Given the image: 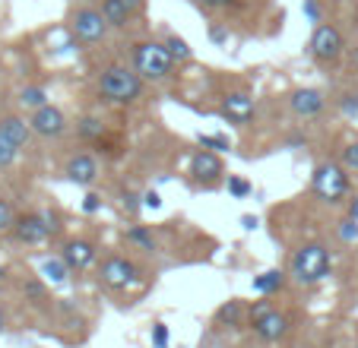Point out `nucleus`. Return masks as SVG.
Returning <instances> with one entry per match:
<instances>
[{"label":"nucleus","mask_w":358,"mask_h":348,"mask_svg":"<svg viewBox=\"0 0 358 348\" xmlns=\"http://www.w3.org/2000/svg\"><path fill=\"white\" fill-rule=\"evenodd\" d=\"M99 92H101V99L115 101V105H134L143 95V76L136 73V70L115 64V67L101 70Z\"/></svg>","instance_id":"nucleus-1"},{"label":"nucleus","mask_w":358,"mask_h":348,"mask_svg":"<svg viewBox=\"0 0 358 348\" xmlns=\"http://www.w3.org/2000/svg\"><path fill=\"white\" fill-rule=\"evenodd\" d=\"M330 266H333L330 250L314 241V244H304L301 250H295L289 273L298 285H317V282H324L330 275Z\"/></svg>","instance_id":"nucleus-2"},{"label":"nucleus","mask_w":358,"mask_h":348,"mask_svg":"<svg viewBox=\"0 0 358 348\" xmlns=\"http://www.w3.org/2000/svg\"><path fill=\"white\" fill-rule=\"evenodd\" d=\"M171 67H175V57L169 54V48L159 45V41H140L134 48V70L143 80H169Z\"/></svg>","instance_id":"nucleus-3"},{"label":"nucleus","mask_w":358,"mask_h":348,"mask_svg":"<svg viewBox=\"0 0 358 348\" xmlns=\"http://www.w3.org/2000/svg\"><path fill=\"white\" fill-rule=\"evenodd\" d=\"M314 194L324 203H343L349 196V171L336 161H324V165L314 168V181H311Z\"/></svg>","instance_id":"nucleus-4"},{"label":"nucleus","mask_w":358,"mask_h":348,"mask_svg":"<svg viewBox=\"0 0 358 348\" xmlns=\"http://www.w3.org/2000/svg\"><path fill=\"white\" fill-rule=\"evenodd\" d=\"M57 231V215L55 212H29V215H20L13 225V235L20 244H45L48 238Z\"/></svg>","instance_id":"nucleus-5"},{"label":"nucleus","mask_w":358,"mask_h":348,"mask_svg":"<svg viewBox=\"0 0 358 348\" xmlns=\"http://www.w3.org/2000/svg\"><path fill=\"white\" fill-rule=\"evenodd\" d=\"M99 282L105 288H111V291H124V288L140 282V269H136V263H130L127 256H108V260H101V266H99Z\"/></svg>","instance_id":"nucleus-6"},{"label":"nucleus","mask_w":358,"mask_h":348,"mask_svg":"<svg viewBox=\"0 0 358 348\" xmlns=\"http://www.w3.org/2000/svg\"><path fill=\"white\" fill-rule=\"evenodd\" d=\"M343 48H345V41H343V32H339L336 26L324 22V26L314 29V35H311V57L317 64L339 61V57H343Z\"/></svg>","instance_id":"nucleus-7"},{"label":"nucleus","mask_w":358,"mask_h":348,"mask_svg":"<svg viewBox=\"0 0 358 348\" xmlns=\"http://www.w3.org/2000/svg\"><path fill=\"white\" fill-rule=\"evenodd\" d=\"M70 29H73L76 41H83V45H95V41L105 38V32H108V22H105V16H101V10H76L73 20H70Z\"/></svg>","instance_id":"nucleus-8"},{"label":"nucleus","mask_w":358,"mask_h":348,"mask_svg":"<svg viewBox=\"0 0 358 348\" xmlns=\"http://www.w3.org/2000/svg\"><path fill=\"white\" fill-rule=\"evenodd\" d=\"M190 174H194V181L213 187V184H219V177L225 174V168H222V161H219L216 152L200 149V152H194V159H190Z\"/></svg>","instance_id":"nucleus-9"},{"label":"nucleus","mask_w":358,"mask_h":348,"mask_svg":"<svg viewBox=\"0 0 358 348\" xmlns=\"http://www.w3.org/2000/svg\"><path fill=\"white\" fill-rule=\"evenodd\" d=\"M29 127H32V133H38V136H61L64 130H67V117H64L61 108L45 105L32 114Z\"/></svg>","instance_id":"nucleus-10"},{"label":"nucleus","mask_w":358,"mask_h":348,"mask_svg":"<svg viewBox=\"0 0 358 348\" xmlns=\"http://www.w3.org/2000/svg\"><path fill=\"white\" fill-rule=\"evenodd\" d=\"M250 329H254L257 339H264V342H279V339H285V333H289V317L279 314V310H266V314H260L257 320H250Z\"/></svg>","instance_id":"nucleus-11"},{"label":"nucleus","mask_w":358,"mask_h":348,"mask_svg":"<svg viewBox=\"0 0 358 348\" xmlns=\"http://www.w3.org/2000/svg\"><path fill=\"white\" fill-rule=\"evenodd\" d=\"M67 181L70 184H76V187H89V184L99 177V161L92 159V155H86V152H80V155H73V159L67 161Z\"/></svg>","instance_id":"nucleus-12"},{"label":"nucleus","mask_w":358,"mask_h":348,"mask_svg":"<svg viewBox=\"0 0 358 348\" xmlns=\"http://www.w3.org/2000/svg\"><path fill=\"white\" fill-rule=\"evenodd\" d=\"M95 244L92 241H83V238H76V241H67L64 244V263L70 266V273H83V269L89 266V263L95 260Z\"/></svg>","instance_id":"nucleus-13"},{"label":"nucleus","mask_w":358,"mask_h":348,"mask_svg":"<svg viewBox=\"0 0 358 348\" xmlns=\"http://www.w3.org/2000/svg\"><path fill=\"white\" fill-rule=\"evenodd\" d=\"M289 105H292V111H295L298 117H314V114L324 111L327 99H324L320 89H298V92H292Z\"/></svg>","instance_id":"nucleus-14"},{"label":"nucleus","mask_w":358,"mask_h":348,"mask_svg":"<svg viewBox=\"0 0 358 348\" xmlns=\"http://www.w3.org/2000/svg\"><path fill=\"white\" fill-rule=\"evenodd\" d=\"M222 114L231 124H248L254 117V99L244 92H231L222 99Z\"/></svg>","instance_id":"nucleus-15"},{"label":"nucleus","mask_w":358,"mask_h":348,"mask_svg":"<svg viewBox=\"0 0 358 348\" xmlns=\"http://www.w3.org/2000/svg\"><path fill=\"white\" fill-rule=\"evenodd\" d=\"M29 133H32V127H29L22 117H3V121H0V136H3V140H10L16 149L26 146Z\"/></svg>","instance_id":"nucleus-16"},{"label":"nucleus","mask_w":358,"mask_h":348,"mask_svg":"<svg viewBox=\"0 0 358 348\" xmlns=\"http://www.w3.org/2000/svg\"><path fill=\"white\" fill-rule=\"evenodd\" d=\"M285 288V273L282 269H266V273H260L257 279H254V291L264 298L276 295V291H282Z\"/></svg>","instance_id":"nucleus-17"},{"label":"nucleus","mask_w":358,"mask_h":348,"mask_svg":"<svg viewBox=\"0 0 358 348\" xmlns=\"http://www.w3.org/2000/svg\"><path fill=\"white\" fill-rule=\"evenodd\" d=\"M101 16H105V22H108L111 29H124L134 13L124 7L121 0H101Z\"/></svg>","instance_id":"nucleus-18"},{"label":"nucleus","mask_w":358,"mask_h":348,"mask_svg":"<svg viewBox=\"0 0 358 348\" xmlns=\"http://www.w3.org/2000/svg\"><path fill=\"white\" fill-rule=\"evenodd\" d=\"M41 275H45L51 285H61V282H67L70 266L64 263V256H55V260H45V263H41Z\"/></svg>","instance_id":"nucleus-19"},{"label":"nucleus","mask_w":358,"mask_h":348,"mask_svg":"<svg viewBox=\"0 0 358 348\" xmlns=\"http://www.w3.org/2000/svg\"><path fill=\"white\" fill-rule=\"evenodd\" d=\"M127 241L136 244V247H143V250H156V238H152V231H149L146 225H130Z\"/></svg>","instance_id":"nucleus-20"},{"label":"nucleus","mask_w":358,"mask_h":348,"mask_svg":"<svg viewBox=\"0 0 358 348\" xmlns=\"http://www.w3.org/2000/svg\"><path fill=\"white\" fill-rule=\"evenodd\" d=\"M238 320H241V301H229L216 310L219 326H238Z\"/></svg>","instance_id":"nucleus-21"},{"label":"nucleus","mask_w":358,"mask_h":348,"mask_svg":"<svg viewBox=\"0 0 358 348\" xmlns=\"http://www.w3.org/2000/svg\"><path fill=\"white\" fill-rule=\"evenodd\" d=\"M76 130H80L83 140H101V136H105V124H101L99 117H83V121L76 124Z\"/></svg>","instance_id":"nucleus-22"},{"label":"nucleus","mask_w":358,"mask_h":348,"mask_svg":"<svg viewBox=\"0 0 358 348\" xmlns=\"http://www.w3.org/2000/svg\"><path fill=\"white\" fill-rule=\"evenodd\" d=\"M20 101H22L26 108H35V111H38V108L48 105V95H45V89L29 86V89H22V92H20Z\"/></svg>","instance_id":"nucleus-23"},{"label":"nucleus","mask_w":358,"mask_h":348,"mask_svg":"<svg viewBox=\"0 0 358 348\" xmlns=\"http://www.w3.org/2000/svg\"><path fill=\"white\" fill-rule=\"evenodd\" d=\"M339 165H343L349 174H358V140L349 143V146L343 149V155H339Z\"/></svg>","instance_id":"nucleus-24"},{"label":"nucleus","mask_w":358,"mask_h":348,"mask_svg":"<svg viewBox=\"0 0 358 348\" xmlns=\"http://www.w3.org/2000/svg\"><path fill=\"white\" fill-rule=\"evenodd\" d=\"M165 48H169V54L175 57V61H187L190 57V48H187V41L184 38H178V35H171L169 41H165Z\"/></svg>","instance_id":"nucleus-25"},{"label":"nucleus","mask_w":358,"mask_h":348,"mask_svg":"<svg viewBox=\"0 0 358 348\" xmlns=\"http://www.w3.org/2000/svg\"><path fill=\"white\" fill-rule=\"evenodd\" d=\"M229 194L235 196V200H244V196L250 194V181H248V177H238V174H231V177H229Z\"/></svg>","instance_id":"nucleus-26"},{"label":"nucleus","mask_w":358,"mask_h":348,"mask_svg":"<svg viewBox=\"0 0 358 348\" xmlns=\"http://www.w3.org/2000/svg\"><path fill=\"white\" fill-rule=\"evenodd\" d=\"M200 146L203 149H210V152H225L229 149V136H219V133H206V136H200Z\"/></svg>","instance_id":"nucleus-27"},{"label":"nucleus","mask_w":358,"mask_h":348,"mask_svg":"<svg viewBox=\"0 0 358 348\" xmlns=\"http://www.w3.org/2000/svg\"><path fill=\"white\" fill-rule=\"evenodd\" d=\"M16 155H20V149H16L10 140H3V136H0V168L13 165V161H16Z\"/></svg>","instance_id":"nucleus-28"},{"label":"nucleus","mask_w":358,"mask_h":348,"mask_svg":"<svg viewBox=\"0 0 358 348\" xmlns=\"http://www.w3.org/2000/svg\"><path fill=\"white\" fill-rule=\"evenodd\" d=\"M16 225V215H13V206H10L7 200H0V235L3 231H10V228Z\"/></svg>","instance_id":"nucleus-29"},{"label":"nucleus","mask_w":358,"mask_h":348,"mask_svg":"<svg viewBox=\"0 0 358 348\" xmlns=\"http://www.w3.org/2000/svg\"><path fill=\"white\" fill-rule=\"evenodd\" d=\"M140 200H143V196H136L134 190H124V194H121V206L127 209L130 215H136V212H140V206H143Z\"/></svg>","instance_id":"nucleus-30"},{"label":"nucleus","mask_w":358,"mask_h":348,"mask_svg":"<svg viewBox=\"0 0 358 348\" xmlns=\"http://www.w3.org/2000/svg\"><path fill=\"white\" fill-rule=\"evenodd\" d=\"M152 345L169 348V326H165V323H156V326H152Z\"/></svg>","instance_id":"nucleus-31"},{"label":"nucleus","mask_w":358,"mask_h":348,"mask_svg":"<svg viewBox=\"0 0 358 348\" xmlns=\"http://www.w3.org/2000/svg\"><path fill=\"white\" fill-rule=\"evenodd\" d=\"M339 238H343V241H358V225H355V219H345L343 225H339Z\"/></svg>","instance_id":"nucleus-32"},{"label":"nucleus","mask_w":358,"mask_h":348,"mask_svg":"<svg viewBox=\"0 0 358 348\" xmlns=\"http://www.w3.org/2000/svg\"><path fill=\"white\" fill-rule=\"evenodd\" d=\"M99 209H101V196L99 194H86V200H83V212L92 215V212H99Z\"/></svg>","instance_id":"nucleus-33"},{"label":"nucleus","mask_w":358,"mask_h":348,"mask_svg":"<svg viewBox=\"0 0 358 348\" xmlns=\"http://www.w3.org/2000/svg\"><path fill=\"white\" fill-rule=\"evenodd\" d=\"M196 3L206 10H225V7H231V3H238V0H196Z\"/></svg>","instance_id":"nucleus-34"},{"label":"nucleus","mask_w":358,"mask_h":348,"mask_svg":"<svg viewBox=\"0 0 358 348\" xmlns=\"http://www.w3.org/2000/svg\"><path fill=\"white\" fill-rule=\"evenodd\" d=\"M143 206H146V209H159V206H162V196H159L156 190H146V194H143Z\"/></svg>","instance_id":"nucleus-35"},{"label":"nucleus","mask_w":358,"mask_h":348,"mask_svg":"<svg viewBox=\"0 0 358 348\" xmlns=\"http://www.w3.org/2000/svg\"><path fill=\"white\" fill-rule=\"evenodd\" d=\"M304 13H308V20H311V22H320V7H317V0H304Z\"/></svg>","instance_id":"nucleus-36"},{"label":"nucleus","mask_w":358,"mask_h":348,"mask_svg":"<svg viewBox=\"0 0 358 348\" xmlns=\"http://www.w3.org/2000/svg\"><path fill=\"white\" fill-rule=\"evenodd\" d=\"M343 108H345V114H358V92H355V95H345V99H343Z\"/></svg>","instance_id":"nucleus-37"},{"label":"nucleus","mask_w":358,"mask_h":348,"mask_svg":"<svg viewBox=\"0 0 358 348\" xmlns=\"http://www.w3.org/2000/svg\"><path fill=\"white\" fill-rule=\"evenodd\" d=\"M121 3H124V7L130 10V13H136V10L143 7V0H121Z\"/></svg>","instance_id":"nucleus-38"},{"label":"nucleus","mask_w":358,"mask_h":348,"mask_svg":"<svg viewBox=\"0 0 358 348\" xmlns=\"http://www.w3.org/2000/svg\"><path fill=\"white\" fill-rule=\"evenodd\" d=\"M349 219H355V222H358V196L349 203Z\"/></svg>","instance_id":"nucleus-39"},{"label":"nucleus","mask_w":358,"mask_h":348,"mask_svg":"<svg viewBox=\"0 0 358 348\" xmlns=\"http://www.w3.org/2000/svg\"><path fill=\"white\" fill-rule=\"evenodd\" d=\"M213 41H216V45H222V41H225V29H213Z\"/></svg>","instance_id":"nucleus-40"},{"label":"nucleus","mask_w":358,"mask_h":348,"mask_svg":"<svg viewBox=\"0 0 358 348\" xmlns=\"http://www.w3.org/2000/svg\"><path fill=\"white\" fill-rule=\"evenodd\" d=\"M241 225H244V228H254V225H257V219H254V215H244Z\"/></svg>","instance_id":"nucleus-41"},{"label":"nucleus","mask_w":358,"mask_h":348,"mask_svg":"<svg viewBox=\"0 0 358 348\" xmlns=\"http://www.w3.org/2000/svg\"><path fill=\"white\" fill-rule=\"evenodd\" d=\"M0 329H3V310H0Z\"/></svg>","instance_id":"nucleus-42"},{"label":"nucleus","mask_w":358,"mask_h":348,"mask_svg":"<svg viewBox=\"0 0 358 348\" xmlns=\"http://www.w3.org/2000/svg\"><path fill=\"white\" fill-rule=\"evenodd\" d=\"M0 279H3V266H0Z\"/></svg>","instance_id":"nucleus-43"},{"label":"nucleus","mask_w":358,"mask_h":348,"mask_svg":"<svg viewBox=\"0 0 358 348\" xmlns=\"http://www.w3.org/2000/svg\"><path fill=\"white\" fill-rule=\"evenodd\" d=\"M355 348H358V345H355Z\"/></svg>","instance_id":"nucleus-44"}]
</instances>
